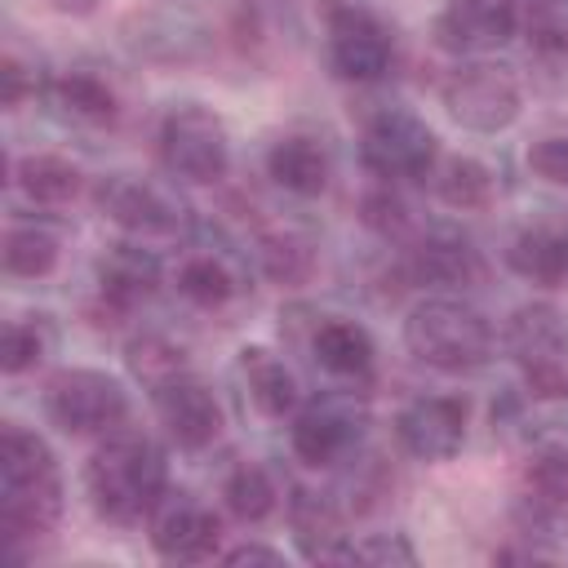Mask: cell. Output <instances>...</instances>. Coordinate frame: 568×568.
Returning a JSON list of instances; mask_svg holds the SVG:
<instances>
[{
    "instance_id": "10",
    "label": "cell",
    "mask_w": 568,
    "mask_h": 568,
    "mask_svg": "<svg viewBox=\"0 0 568 568\" xmlns=\"http://www.w3.org/2000/svg\"><path fill=\"white\" fill-rule=\"evenodd\" d=\"M98 209L133 240H178L191 226L182 195L138 173H111L98 182Z\"/></svg>"
},
{
    "instance_id": "27",
    "label": "cell",
    "mask_w": 568,
    "mask_h": 568,
    "mask_svg": "<svg viewBox=\"0 0 568 568\" xmlns=\"http://www.w3.org/2000/svg\"><path fill=\"white\" fill-rule=\"evenodd\" d=\"M0 257H4V271L13 280H44L58 266V257H62V240L44 222H13L4 231Z\"/></svg>"
},
{
    "instance_id": "3",
    "label": "cell",
    "mask_w": 568,
    "mask_h": 568,
    "mask_svg": "<svg viewBox=\"0 0 568 568\" xmlns=\"http://www.w3.org/2000/svg\"><path fill=\"white\" fill-rule=\"evenodd\" d=\"M404 346L435 373H475L493 359V324L462 297H422L404 315Z\"/></svg>"
},
{
    "instance_id": "34",
    "label": "cell",
    "mask_w": 568,
    "mask_h": 568,
    "mask_svg": "<svg viewBox=\"0 0 568 568\" xmlns=\"http://www.w3.org/2000/svg\"><path fill=\"white\" fill-rule=\"evenodd\" d=\"M364 222L377 231V235H399L404 231V204L390 195V182L382 186V191H373V195H364Z\"/></svg>"
},
{
    "instance_id": "28",
    "label": "cell",
    "mask_w": 568,
    "mask_h": 568,
    "mask_svg": "<svg viewBox=\"0 0 568 568\" xmlns=\"http://www.w3.org/2000/svg\"><path fill=\"white\" fill-rule=\"evenodd\" d=\"M430 178H435V195H439L448 209H457V213L488 209V200H493V191H497L493 169H488L484 160H475V155H448V160H439V164L430 169Z\"/></svg>"
},
{
    "instance_id": "21",
    "label": "cell",
    "mask_w": 568,
    "mask_h": 568,
    "mask_svg": "<svg viewBox=\"0 0 568 568\" xmlns=\"http://www.w3.org/2000/svg\"><path fill=\"white\" fill-rule=\"evenodd\" d=\"M311 355L315 364L337 377V382H359L373 373V359H377V346L368 337L364 324L346 320V315H328L324 324H315L311 333Z\"/></svg>"
},
{
    "instance_id": "19",
    "label": "cell",
    "mask_w": 568,
    "mask_h": 568,
    "mask_svg": "<svg viewBox=\"0 0 568 568\" xmlns=\"http://www.w3.org/2000/svg\"><path fill=\"white\" fill-rule=\"evenodd\" d=\"M408 271L417 284H439V288H466L479 284L484 275V257L470 244V235L453 231V226H435L426 231L413 248H408Z\"/></svg>"
},
{
    "instance_id": "13",
    "label": "cell",
    "mask_w": 568,
    "mask_h": 568,
    "mask_svg": "<svg viewBox=\"0 0 568 568\" xmlns=\"http://www.w3.org/2000/svg\"><path fill=\"white\" fill-rule=\"evenodd\" d=\"M151 408H155V422L164 426V435L186 453L209 448L222 435V422H226L213 386L191 368H178V373L160 377L151 386Z\"/></svg>"
},
{
    "instance_id": "22",
    "label": "cell",
    "mask_w": 568,
    "mask_h": 568,
    "mask_svg": "<svg viewBox=\"0 0 568 568\" xmlns=\"http://www.w3.org/2000/svg\"><path fill=\"white\" fill-rule=\"evenodd\" d=\"M240 377H244L248 404H253L262 417L280 422V417H288V413H297V404H302L297 377H293V368H288L275 351H266V346H244V351H240Z\"/></svg>"
},
{
    "instance_id": "5",
    "label": "cell",
    "mask_w": 568,
    "mask_h": 568,
    "mask_svg": "<svg viewBox=\"0 0 568 568\" xmlns=\"http://www.w3.org/2000/svg\"><path fill=\"white\" fill-rule=\"evenodd\" d=\"M506 355L532 399L568 395V328L550 302H524L506 320Z\"/></svg>"
},
{
    "instance_id": "26",
    "label": "cell",
    "mask_w": 568,
    "mask_h": 568,
    "mask_svg": "<svg viewBox=\"0 0 568 568\" xmlns=\"http://www.w3.org/2000/svg\"><path fill=\"white\" fill-rule=\"evenodd\" d=\"M257 271L284 288L315 275V240L297 226H266L257 235Z\"/></svg>"
},
{
    "instance_id": "29",
    "label": "cell",
    "mask_w": 568,
    "mask_h": 568,
    "mask_svg": "<svg viewBox=\"0 0 568 568\" xmlns=\"http://www.w3.org/2000/svg\"><path fill=\"white\" fill-rule=\"evenodd\" d=\"M222 501H226V510H231L240 524H262V519L275 515L280 488H275V479H271L266 466L240 462V466L222 479Z\"/></svg>"
},
{
    "instance_id": "18",
    "label": "cell",
    "mask_w": 568,
    "mask_h": 568,
    "mask_svg": "<svg viewBox=\"0 0 568 568\" xmlns=\"http://www.w3.org/2000/svg\"><path fill=\"white\" fill-rule=\"evenodd\" d=\"M506 262L519 280L528 284H541V288H555L568 280V217L559 213H541L532 222H524L515 235H510V248H506Z\"/></svg>"
},
{
    "instance_id": "8",
    "label": "cell",
    "mask_w": 568,
    "mask_h": 568,
    "mask_svg": "<svg viewBox=\"0 0 568 568\" xmlns=\"http://www.w3.org/2000/svg\"><path fill=\"white\" fill-rule=\"evenodd\" d=\"M510 510L524 537H537V541L568 537V439L532 444Z\"/></svg>"
},
{
    "instance_id": "35",
    "label": "cell",
    "mask_w": 568,
    "mask_h": 568,
    "mask_svg": "<svg viewBox=\"0 0 568 568\" xmlns=\"http://www.w3.org/2000/svg\"><path fill=\"white\" fill-rule=\"evenodd\" d=\"M36 89H40L36 71L9 53V58L0 62V102H4V106H18V102H27Z\"/></svg>"
},
{
    "instance_id": "2",
    "label": "cell",
    "mask_w": 568,
    "mask_h": 568,
    "mask_svg": "<svg viewBox=\"0 0 568 568\" xmlns=\"http://www.w3.org/2000/svg\"><path fill=\"white\" fill-rule=\"evenodd\" d=\"M169 488L164 448L142 430H106V439L84 462V493L98 519L106 524H138Z\"/></svg>"
},
{
    "instance_id": "37",
    "label": "cell",
    "mask_w": 568,
    "mask_h": 568,
    "mask_svg": "<svg viewBox=\"0 0 568 568\" xmlns=\"http://www.w3.org/2000/svg\"><path fill=\"white\" fill-rule=\"evenodd\" d=\"M49 4H53L58 13H71V18H89V13H93L102 0H49Z\"/></svg>"
},
{
    "instance_id": "25",
    "label": "cell",
    "mask_w": 568,
    "mask_h": 568,
    "mask_svg": "<svg viewBox=\"0 0 568 568\" xmlns=\"http://www.w3.org/2000/svg\"><path fill=\"white\" fill-rule=\"evenodd\" d=\"M49 102L58 106L62 120L84 124V129H102V124H111L115 111H120L111 84H106L102 75H93V71H67V75H58V80L49 84Z\"/></svg>"
},
{
    "instance_id": "1",
    "label": "cell",
    "mask_w": 568,
    "mask_h": 568,
    "mask_svg": "<svg viewBox=\"0 0 568 568\" xmlns=\"http://www.w3.org/2000/svg\"><path fill=\"white\" fill-rule=\"evenodd\" d=\"M62 519V470L53 448L27 430L4 426L0 430V537L4 555L18 559L27 541H40Z\"/></svg>"
},
{
    "instance_id": "33",
    "label": "cell",
    "mask_w": 568,
    "mask_h": 568,
    "mask_svg": "<svg viewBox=\"0 0 568 568\" xmlns=\"http://www.w3.org/2000/svg\"><path fill=\"white\" fill-rule=\"evenodd\" d=\"M133 368L155 386L160 377H169V373H178V368H186L182 364V351L178 346H169V342H160V337H142V342H133Z\"/></svg>"
},
{
    "instance_id": "12",
    "label": "cell",
    "mask_w": 568,
    "mask_h": 568,
    "mask_svg": "<svg viewBox=\"0 0 568 568\" xmlns=\"http://www.w3.org/2000/svg\"><path fill=\"white\" fill-rule=\"evenodd\" d=\"M324 44H328V67L337 80H351V84H373L386 75L390 58H395V40H390V27L364 9V4H337L328 13V31H324Z\"/></svg>"
},
{
    "instance_id": "9",
    "label": "cell",
    "mask_w": 568,
    "mask_h": 568,
    "mask_svg": "<svg viewBox=\"0 0 568 568\" xmlns=\"http://www.w3.org/2000/svg\"><path fill=\"white\" fill-rule=\"evenodd\" d=\"M439 98H444L448 115L470 133H501L519 120V106H524V93H519V80L510 75V67H497L484 58L453 67Z\"/></svg>"
},
{
    "instance_id": "36",
    "label": "cell",
    "mask_w": 568,
    "mask_h": 568,
    "mask_svg": "<svg viewBox=\"0 0 568 568\" xmlns=\"http://www.w3.org/2000/svg\"><path fill=\"white\" fill-rule=\"evenodd\" d=\"M222 564H231V568H240V564H284V550H275V546H257V541H244V546L226 550V555H222Z\"/></svg>"
},
{
    "instance_id": "23",
    "label": "cell",
    "mask_w": 568,
    "mask_h": 568,
    "mask_svg": "<svg viewBox=\"0 0 568 568\" xmlns=\"http://www.w3.org/2000/svg\"><path fill=\"white\" fill-rule=\"evenodd\" d=\"M13 186L36 204V209H62L80 195L84 186V173L67 160V155H53V151H31L13 164Z\"/></svg>"
},
{
    "instance_id": "17",
    "label": "cell",
    "mask_w": 568,
    "mask_h": 568,
    "mask_svg": "<svg viewBox=\"0 0 568 568\" xmlns=\"http://www.w3.org/2000/svg\"><path fill=\"white\" fill-rule=\"evenodd\" d=\"M164 271L160 257L146 248V240H120L98 257V297L111 311H133L155 297Z\"/></svg>"
},
{
    "instance_id": "16",
    "label": "cell",
    "mask_w": 568,
    "mask_h": 568,
    "mask_svg": "<svg viewBox=\"0 0 568 568\" xmlns=\"http://www.w3.org/2000/svg\"><path fill=\"white\" fill-rule=\"evenodd\" d=\"M395 435L417 462H448L466 444V399L457 395H417L399 408Z\"/></svg>"
},
{
    "instance_id": "20",
    "label": "cell",
    "mask_w": 568,
    "mask_h": 568,
    "mask_svg": "<svg viewBox=\"0 0 568 568\" xmlns=\"http://www.w3.org/2000/svg\"><path fill=\"white\" fill-rule=\"evenodd\" d=\"M328 151L320 138L311 133H284L280 142H271L266 151V178L288 191V195H302V200H315L324 186H328Z\"/></svg>"
},
{
    "instance_id": "32",
    "label": "cell",
    "mask_w": 568,
    "mask_h": 568,
    "mask_svg": "<svg viewBox=\"0 0 568 568\" xmlns=\"http://www.w3.org/2000/svg\"><path fill=\"white\" fill-rule=\"evenodd\" d=\"M528 169L550 182V186H568V133H546L528 146Z\"/></svg>"
},
{
    "instance_id": "7",
    "label": "cell",
    "mask_w": 568,
    "mask_h": 568,
    "mask_svg": "<svg viewBox=\"0 0 568 568\" xmlns=\"http://www.w3.org/2000/svg\"><path fill=\"white\" fill-rule=\"evenodd\" d=\"M129 390L102 368H62L44 386V417L62 435H106L124 422Z\"/></svg>"
},
{
    "instance_id": "30",
    "label": "cell",
    "mask_w": 568,
    "mask_h": 568,
    "mask_svg": "<svg viewBox=\"0 0 568 568\" xmlns=\"http://www.w3.org/2000/svg\"><path fill=\"white\" fill-rule=\"evenodd\" d=\"M53 342H58V333H53L49 315H18L0 333V368L9 377H22L53 351Z\"/></svg>"
},
{
    "instance_id": "15",
    "label": "cell",
    "mask_w": 568,
    "mask_h": 568,
    "mask_svg": "<svg viewBox=\"0 0 568 568\" xmlns=\"http://www.w3.org/2000/svg\"><path fill=\"white\" fill-rule=\"evenodd\" d=\"M515 27V0H444V9L435 13V44L457 58H484L501 49Z\"/></svg>"
},
{
    "instance_id": "31",
    "label": "cell",
    "mask_w": 568,
    "mask_h": 568,
    "mask_svg": "<svg viewBox=\"0 0 568 568\" xmlns=\"http://www.w3.org/2000/svg\"><path fill=\"white\" fill-rule=\"evenodd\" d=\"M342 564H382V568L404 564V568H413V564H417V550L408 546L404 532H373V537H364V541H346Z\"/></svg>"
},
{
    "instance_id": "24",
    "label": "cell",
    "mask_w": 568,
    "mask_h": 568,
    "mask_svg": "<svg viewBox=\"0 0 568 568\" xmlns=\"http://www.w3.org/2000/svg\"><path fill=\"white\" fill-rule=\"evenodd\" d=\"M178 293L191 302V306H200V311H217V306H226L235 293H240V271H235V262L226 257V253H217V248H191L182 262H178Z\"/></svg>"
},
{
    "instance_id": "4",
    "label": "cell",
    "mask_w": 568,
    "mask_h": 568,
    "mask_svg": "<svg viewBox=\"0 0 568 568\" xmlns=\"http://www.w3.org/2000/svg\"><path fill=\"white\" fill-rule=\"evenodd\" d=\"M155 151H160V164L169 178L195 182V186H209V182L226 178V169H231V133H226L222 115L209 111L204 102L173 106L160 120Z\"/></svg>"
},
{
    "instance_id": "14",
    "label": "cell",
    "mask_w": 568,
    "mask_h": 568,
    "mask_svg": "<svg viewBox=\"0 0 568 568\" xmlns=\"http://www.w3.org/2000/svg\"><path fill=\"white\" fill-rule=\"evenodd\" d=\"M146 532L160 559L169 564H200L217 555L222 524L217 515L186 488H164V497L146 515Z\"/></svg>"
},
{
    "instance_id": "11",
    "label": "cell",
    "mask_w": 568,
    "mask_h": 568,
    "mask_svg": "<svg viewBox=\"0 0 568 568\" xmlns=\"http://www.w3.org/2000/svg\"><path fill=\"white\" fill-rule=\"evenodd\" d=\"M364 426H368V408L355 399V390H324L297 404L288 444L293 457L306 466H337L359 448Z\"/></svg>"
},
{
    "instance_id": "6",
    "label": "cell",
    "mask_w": 568,
    "mask_h": 568,
    "mask_svg": "<svg viewBox=\"0 0 568 568\" xmlns=\"http://www.w3.org/2000/svg\"><path fill=\"white\" fill-rule=\"evenodd\" d=\"M359 160L382 182H413L439 164V138L417 111L377 106L359 129Z\"/></svg>"
}]
</instances>
